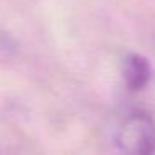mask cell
I'll list each match as a JSON object with an SVG mask.
<instances>
[{"instance_id": "obj_1", "label": "cell", "mask_w": 155, "mask_h": 155, "mask_svg": "<svg viewBox=\"0 0 155 155\" xmlns=\"http://www.w3.org/2000/svg\"><path fill=\"white\" fill-rule=\"evenodd\" d=\"M115 143L125 153L148 155L155 152V120L145 112L127 115L117 128Z\"/></svg>"}, {"instance_id": "obj_2", "label": "cell", "mask_w": 155, "mask_h": 155, "mask_svg": "<svg viewBox=\"0 0 155 155\" xmlns=\"http://www.w3.org/2000/svg\"><path fill=\"white\" fill-rule=\"evenodd\" d=\"M152 68L142 55L132 54L125 58L124 64V78L130 90H142L150 80Z\"/></svg>"}]
</instances>
